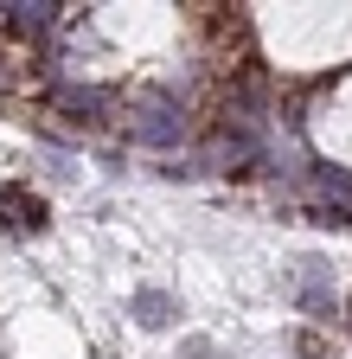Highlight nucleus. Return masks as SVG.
<instances>
[{
    "label": "nucleus",
    "instance_id": "1",
    "mask_svg": "<svg viewBox=\"0 0 352 359\" xmlns=\"http://www.w3.org/2000/svg\"><path fill=\"white\" fill-rule=\"evenodd\" d=\"M0 231H7V238L45 231V199L26 193V187H0Z\"/></svg>",
    "mask_w": 352,
    "mask_h": 359
},
{
    "label": "nucleus",
    "instance_id": "2",
    "mask_svg": "<svg viewBox=\"0 0 352 359\" xmlns=\"http://www.w3.org/2000/svg\"><path fill=\"white\" fill-rule=\"evenodd\" d=\"M128 135H135V142H154V148L180 142V109H173V97H141V116L128 122Z\"/></svg>",
    "mask_w": 352,
    "mask_h": 359
},
{
    "label": "nucleus",
    "instance_id": "3",
    "mask_svg": "<svg viewBox=\"0 0 352 359\" xmlns=\"http://www.w3.org/2000/svg\"><path fill=\"white\" fill-rule=\"evenodd\" d=\"M135 314H141L148 327H167V314H173V302H167L160 289H141V295H135Z\"/></svg>",
    "mask_w": 352,
    "mask_h": 359
}]
</instances>
